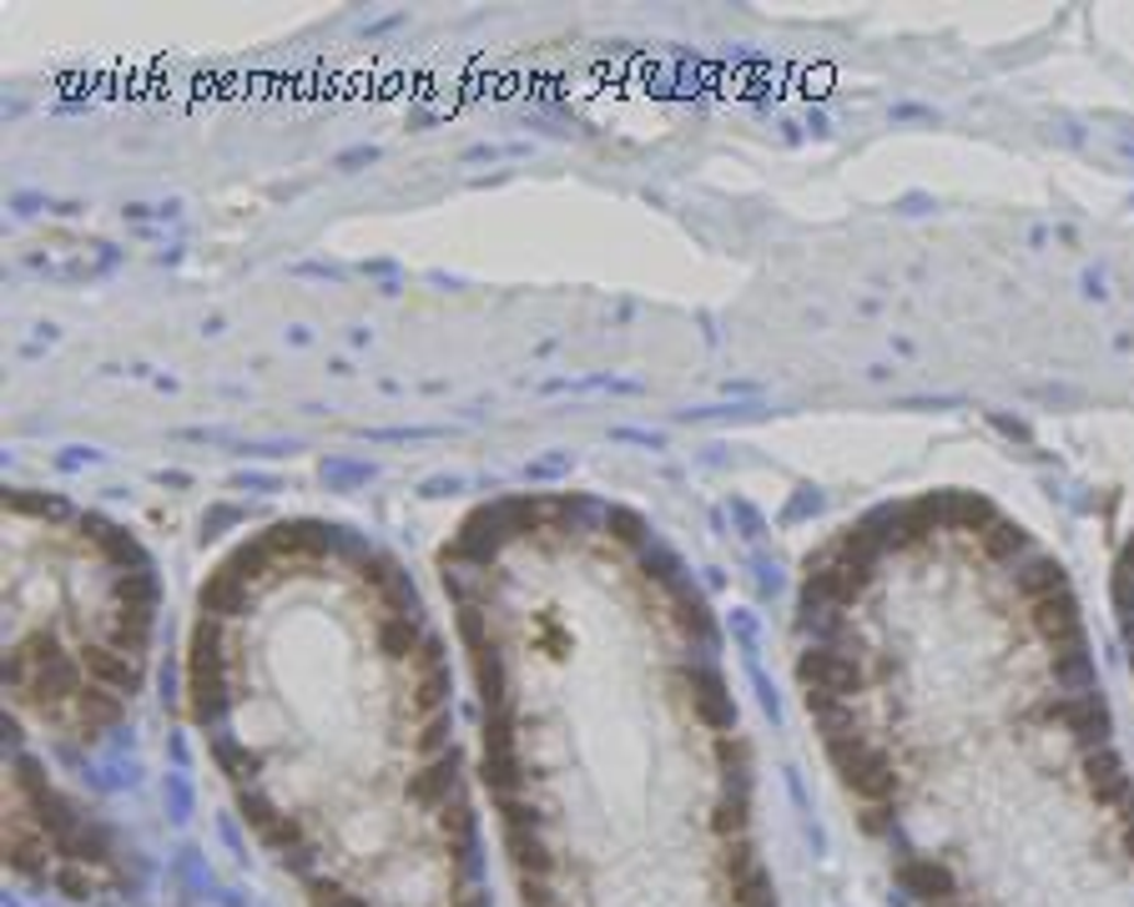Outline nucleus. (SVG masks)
<instances>
[{"mask_svg":"<svg viewBox=\"0 0 1134 907\" xmlns=\"http://www.w3.org/2000/svg\"><path fill=\"white\" fill-rule=\"evenodd\" d=\"M202 615H242L248 610V580L233 570V565H217L197 590Z\"/></svg>","mask_w":1134,"mask_h":907,"instance_id":"6e6552de","label":"nucleus"},{"mask_svg":"<svg viewBox=\"0 0 1134 907\" xmlns=\"http://www.w3.org/2000/svg\"><path fill=\"white\" fill-rule=\"evenodd\" d=\"M454 786H460V757H454V751H444V757H434L429 767L413 771L409 796L419 802V807H450V802H454Z\"/></svg>","mask_w":1134,"mask_h":907,"instance_id":"0eeeda50","label":"nucleus"},{"mask_svg":"<svg viewBox=\"0 0 1134 907\" xmlns=\"http://www.w3.org/2000/svg\"><path fill=\"white\" fill-rule=\"evenodd\" d=\"M188 706L192 722H217L227 711V671H188Z\"/></svg>","mask_w":1134,"mask_h":907,"instance_id":"4468645a","label":"nucleus"},{"mask_svg":"<svg viewBox=\"0 0 1134 907\" xmlns=\"http://www.w3.org/2000/svg\"><path fill=\"white\" fill-rule=\"evenodd\" d=\"M640 570H646L650 580H676V575H681V559H676L671 549L650 545V549H640Z\"/></svg>","mask_w":1134,"mask_h":907,"instance_id":"e433bc0d","label":"nucleus"},{"mask_svg":"<svg viewBox=\"0 0 1134 907\" xmlns=\"http://www.w3.org/2000/svg\"><path fill=\"white\" fill-rule=\"evenodd\" d=\"M76 660H81V671H87V681H91V685H101V691L132 696V691L141 685L137 656H126V650L106 646V640H87V646L76 650Z\"/></svg>","mask_w":1134,"mask_h":907,"instance_id":"39448f33","label":"nucleus"},{"mask_svg":"<svg viewBox=\"0 0 1134 907\" xmlns=\"http://www.w3.org/2000/svg\"><path fill=\"white\" fill-rule=\"evenodd\" d=\"M112 600L116 605H137V610H157V600H162V590H157V570H122L112 585Z\"/></svg>","mask_w":1134,"mask_h":907,"instance_id":"f3484780","label":"nucleus"},{"mask_svg":"<svg viewBox=\"0 0 1134 907\" xmlns=\"http://www.w3.org/2000/svg\"><path fill=\"white\" fill-rule=\"evenodd\" d=\"M460 640L469 656H485V650H495V640H489V625H485V605L479 600H464L460 605Z\"/></svg>","mask_w":1134,"mask_h":907,"instance_id":"b1692460","label":"nucleus"},{"mask_svg":"<svg viewBox=\"0 0 1134 907\" xmlns=\"http://www.w3.org/2000/svg\"><path fill=\"white\" fill-rule=\"evenodd\" d=\"M5 858H11V868H21V872H41L46 868V832H36V827H11V837H5Z\"/></svg>","mask_w":1134,"mask_h":907,"instance_id":"6ab92c4d","label":"nucleus"},{"mask_svg":"<svg viewBox=\"0 0 1134 907\" xmlns=\"http://www.w3.org/2000/svg\"><path fill=\"white\" fill-rule=\"evenodd\" d=\"M444 706H450V666H429V671H419V685H413V711L429 722Z\"/></svg>","mask_w":1134,"mask_h":907,"instance_id":"a211bd4d","label":"nucleus"},{"mask_svg":"<svg viewBox=\"0 0 1134 907\" xmlns=\"http://www.w3.org/2000/svg\"><path fill=\"white\" fill-rule=\"evenodd\" d=\"M76 711H81V722H97V726H112L116 716H122V706H116V691H101V685H81V696H76Z\"/></svg>","mask_w":1134,"mask_h":907,"instance_id":"a878e982","label":"nucleus"},{"mask_svg":"<svg viewBox=\"0 0 1134 907\" xmlns=\"http://www.w3.org/2000/svg\"><path fill=\"white\" fill-rule=\"evenodd\" d=\"M237 514H242V510H237V504H227V510H217L213 520H202V540H217V535L227 530V524L237 520Z\"/></svg>","mask_w":1134,"mask_h":907,"instance_id":"ea45409f","label":"nucleus"},{"mask_svg":"<svg viewBox=\"0 0 1134 907\" xmlns=\"http://www.w3.org/2000/svg\"><path fill=\"white\" fill-rule=\"evenodd\" d=\"M262 540L273 545L277 559H324V555H333V549H343L338 540H349V530L324 524V520H287V524H273Z\"/></svg>","mask_w":1134,"mask_h":907,"instance_id":"7ed1b4c3","label":"nucleus"},{"mask_svg":"<svg viewBox=\"0 0 1134 907\" xmlns=\"http://www.w3.org/2000/svg\"><path fill=\"white\" fill-rule=\"evenodd\" d=\"M1124 847H1130V852H1134V821H1130V832H1124Z\"/></svg>","mask_w":1134,"mask_h":907,"instance_id":"49530a36","label":"nucleus"},{"mask_svg":"<svg viewBox=\"0 0 1134 907\" xmlns=\"http://www.w3.org/2000/svg\"><path fill=\"white\" fill-rule=\"evenodd\" d=\"M188 671H223V631L202 621L188 640Z\"/></svg>","mask_w":1134,"mask_h":907,"instance_id":"aec40b11","label":"nucleus"},{"mask_svg":"<svg viewBox=\"0 0 1134 907\" xmlns=\"http://www.w3.org/2000/svg\"><path fill=\"white\" fill-rule=\"evenodd\" d=\"M499 510H504V530L510 535H530L540 520H545V499H499Z\"/></svg>","mask_w":1134,"mask_h":907,"instance_id":"bb28decb","label":"nucleus"},{"mask_svg":"<svg viewBox=\"0 0 1134 907\" xmlns=\"http://www.w3.org/2000/svg\"><path fill=\"white\" fill-rule=\"evenodd\" d=\"M213 751H217V761H223V771H227V776H233L237 786H248V782H252V771H258V757H248V751H242V746H237V741H217Z\"/></svg>","mask_w":1134,"mask_h":907,"instance_id":"473e14b6","label":"nucleus"},{"mask_svg":"<svg viewBox=\"0 0 1134 907\" xmlns=\"http://www.w3.org/2000/svg\"><path fill=\"white\" fill-rule=\"evenodd\" d=\"M685 685H691V706H696L701 722L716 726V732L736 726V701H732L722 676L706 671V666H691V671H685Z\"/></svg>","mask_w":1134,"mask_h":907,"instance_id":"423d86ee","label":"nucleus"},{"mask_svg":"<svg viewBox=\"0 0 1134 907\" xmlns=\"http://www.w3.org/2000/svg\"><path fill=\"white\" fill-rule=\"evenodd\" d=\"M827 751H832V767L842 771V782H848L862 802H893L898 771H893V761H887L877 746H867L862 736L848 732V736H827Z\"/></svg>","mask_w":1134,"mask_h":907,"instance_id":"f257e3e1","label":"nucleus"},{"mask_svg":"<svg viewBox=\"0 0 1134 907\" xmlns=\"http://www.w3.org/2000/svg\"><path fill=\"white\" fill-rule=\"evenodd\" d=\"M1054 722H1064L1074 736L1085 746H1104V736H1110V711H1104V701L1099 696H1079V701H1054V711H1048Z\"/></svg>","mask_w":1134,"mask_h":907,"instance_id":"1a4fd4ad","label":"nucleus"},{"mask_svg":"<svg viewBox=\"0 0 1134 907\" xmlns=\"http://www.w3.org/2000/svg\"><path fill=\"white\" fill-rule=\"evenodd\" d=\"M797 676H802V685H807V691H823V696H852V691L862 685L858 660L842 656V650H832V646L802 650Z\"/></svg>","mask_w":1134,"mask_h":907,"instance_id":"20e7f679","label":"nucleus"},{"mask_svg":"<svg viewBox=\"0 0 1134 907\" xmlns=\"http://www.w3.org/2000/svg\"><path fill=\"white\" fill-rule=\"evenodd\" d=\"M555 907H560V903H555Z\"/></svg>","mask_w":1134,"mask_h":907,"instance_id":"09e8293b","label":"nucleus"},{"mask_svg":"<svg viewBox=\"0 0 1134 907\" xmlns=\"http://www.w3.org/2000/svg\"><path fill=\"white\" fill-rule=\"evenodd\" d=\"M1023 545H1029V535H1023L1019 524H1009V520L988 524V555H994V559H1019Z\"/></svg>","mask_w":1134,"mask_h":907,"instance_id":"c85d7f7f","label":"nucleus"},{"mask_svg":"<svg viewBox=\"0 0 1134 907\" xmlns=\"http://www.w3.org/2000/svg\"><path fill=\"white\" fill-rule=\"evenodd\" d=\"M565 464H570V460H565V454H545V460H535V464H530V469H524V474H530V479H555V474H560Z\"/></svg>","mask_w":1134,"mask_h":907,"instance_id":"58836bf2","label":"nucleus"},{"mask_svg":"<svg viewBox=\"0 0 1134 907\" xmlns=\"http://www.w3.org/2000/svg\"><path fill=\"white\" fill-rule=\"evenodd\" d=\"M56 883H61L66 897H87V893H91V883H87V877H81L76 868H61V877H56Z\"/></svg>","mask_w":1134,"mask_h":907,"instance_id":"a19ab883","label":"nucleus"},{"mask_svg":"<svg viewBox=\"0 0 1134 907\" xmlns=\"http://www.w3.org/2000/svg\"><path fill=\"white\" fill-rule=\"evenodd\" d=\"M757 580H761V596H772V590H776V570H767L761 559H757Z\"/></svg>","mask_w":1134,"mask_h":907,"instance_id":"c03bdc74","label":"nucleus"},{"mask_svg":"<svg viewBox=\"0 0 1134 907\" xmlns=\"http://www.w3.org/2000/svg\"><path fill=\"white\" fill-rule=\"evenodd\" d=\"M605 530H611L615 540H625V545H646V520H640L636 510H625V504L605 510Z\"/></svg>","mask_w":1134,"mask_h":907,"instance_id":"2f4dec72","label":"nucleus"},{"mask_svg":"<svg viewBox=\"0 0 1134 907\" xmlns=\"http://www.w3.org/2000/svg\"><path fill=\"white\" fill-rule=\"evenodd\" d=\"M419 646H424V625H419L413 610H388L384 621H378V650H384V656L409 660V656H419Z\"/></svg>","mask_w":1134,"mask_h":907,"instance_id":"f8f14e48","label":"nucleus"},{"mask_svg":"<svg viewBox=\"0 0 1134 907\" xmlns=\"http://www.w3.org/2000/svg\"><path fill=\"white\" fill-rule=\"evenodd\" d=\"M273 559H277V555H273V545H268V540H248V545H237L233 555L223 559V565H233V570L252 585V580H262V575H268V565H273Z\"/></svg>","mask_w":1134,"mask_h":907,"instance_id":"5701e85b","label":"nucleus"},{"mask_svg":"<svg viewBox=\"0 0 1134 907\" xmlns=\"http://www.w3.org/2000/svg\"><path fill=\"white\" fill-rule=\"evenodd\" d=\"M928 907H959V903H928Z\"/></svg>","mask_w":1134,"mask_h":907,"instance_id":"de8ad7c7","label":"nucleus"},{"mask_svg":"<svg viewBox=\"0 0 1134 907\" xmlns=\"http://www.w3.org/2000/svg\"><path fill=\"white\" fill-rule=\"evenodd\" d=\"M460 907H489V903H485V897H464Z\"/></svg>","mask_w":1134,"mask_h":907,"instance_id":"a18cd8bd","label":"nucleus"},{"mask_svg":"<svg viewBox=\"0 0 1134 907\" xmlns=\"http://www.w3.org/2000/svg\"><path fill=\"white\" fill-rule=\"evenodd\" d=\"M460 479H454V474H439V479H429L424 485V495H460Z\"/></svg>","mask_w":1134,"mask_h":907,"instance_id":"79ce46f5","label":"nucleus"},{"mask_svg":"<svg viewBox=\"0 0 1134 907\" xmlns=\"http://www.w3.org/2000/svg\"><path fill=\"white\" fill-rule=\"evenodd\" d=\"M1034 621H1039V631H1044L1054 646H1079V605H1074L1069 590L1039 596L1034 600Z\"/></svg>","mask_w":1134,"mask_h":907,"instance_id":"9d476101","label":"nucleus"},{"mask_svg":"<svg viewBox=\"0 0 1134 907\" xmlns=\"http://www.w3.org/2000/svg\"><path fill=\"white\" fill-rule=\"evenodd\" d=\"M510 540V530H504V510L495 504H479V510L469 514V520L460 524L450 535V545L439 549V570H450V565H469V570H485V565H495L499 545Z\"/></svg>","mask_w":1134,"mask_h":907,"instance_id":"f03ea898","label":"nucleus"},{"mask_svg":"<svg viewBox=\"0 0 1134 907\" xmlns=\"http://www.w3.org/2000/svg\"><path fill=\"white\" fill-rule=\"evenodd\" d=\"M943 520H953L959 530H988V524H994L998 514H994V504H988V499H978V495H959L953 504H943Z\"/></svg>","mask_w":1134,"mask_h":907,"instance_id":"393cba45","label":"nucleus"},{"mask_svg":"<svg viewBox=\"0 0 1134 907\" xmlns=\"http://www.w3.org/2000/svg\"><path fill=\"white\" fill-rule=\"evenodd\" d=\"M495 751H514L510 711H485V757H495Z\"/></svg>","mask_w":1134,"mask_h":907,"instance_id":"72a5a7b5","label":"nucleus"},{"mask_svg":"<svg viewBox=\"0 0 1134 907\" xmlns=\"http://www.w3.org/2000/svg\"><path fill=\"white\" fill-rule=\"evenodd\" d=\"M898 883L908 887L922 907H928V903H953V893H959V883H953V872H948L943 862H903Z\"/></svg>","mask_w":1134,"mask_h":907,"instance_id":"9b49d317","label":"nucleus"},{"mask_svg":"<svg viewBox=\"0 0 1134 907\" xmlns=\"http://www.w3.org/2000/svg\"><path fill=\"white\" fill-rule=\"evenodd\" d=\"M363 479H374V469H368V464H349V460L324 464V485H328V489H353V485H363Z\"/></svg>","mask_w":1134,"mask_h":907,"instance_id":"c9c22d12","label":"nucleus"},{"mask_svg":"<svg viewBox=\"0 0 1134 907\" xmlns=\"http://www.w3.org/2000/svg\"><path fill=\"white\" fill-rule=\"evenodd\" d=\"M504 847H510V862L520 868V877H549V847L540 842L535 827H510Z\"/></svg>","mask_w":1134,"mask_h":907,"instance_id":"2eb2a0df","label":"nucleus"},{"mask_svg":"<svg viewBox=\"0 0 1134 907\" xmlns=\"http://www.w3.org/2000/svg\"><path fill=\"white\" fill-rule=\"evenodd\" d=\"M81 460H97V449H66V454H61V469H81Z\"/></svg>","mask_w":1134,"mask_h":907,"instance_id":"37998d69","label":"nucleus"},{"mask_svg":"<svg viewBox=\"0 0 1134 907\" xmlns=\"http://www.w3.org/2000/svg\"><path fill=\"white\" fill-rule=\"evenodd\" d=\"M1085 776H1089V786H1095L1099 802H1124V796H1130V776H1124L1120 757H1114L1110 746H1089V751H1085Z\"/></svg>","mask_w":1134,"mask_h":907,"instance_id":"ddd939ff","label":"nucleus"},{"mask_svg":"<svg viewBox=\"0 0 1134 907\" xmlns=\"http://www.w3.org/2000/svg\"><path fill=\"white\" fill-rule=\"evenodd\" d=\"M479 771H485V786L499 796V802L520 792L524 771H520V757H514V751H495V757H485V767H479Z\"/></svg>","mask_w":1134,"mask_h":907,"instance_id":"4be33fe9","label":"nucleus"},{"mask_svg":"<svg viewBox=\"0 0 1134 907\" xmlns=\"http://www.w3.org/2000/svg\"><path fill=\"white\" fill-rule=\"evenodd\" d=\"M454 726H450V711H439V716H429L424 722V732H419V751H424L429 761L434 757H444V751H454Z\"/></svg>","mask_w":1134,"mask_h":907,"instance_id":"7c9ffc66","label":"nucleus"},{"mask_svg":"<svg viewBox=\"0 0 1134 907\" xmlns=\"http://www.w3.org/2000/svg\"><path fill=\"white\" fill-rule=\"evenodd\" d=\"M308 897H313V907H363L359 897H353L343 883H333V877H313Z\"/></svg>","mask_w":1134,"mask_h":907,"instance_id":"f704fd0d","label":"nucleus"},{"mask_svg":"<svg viewBox=\"0 0 1134 907\" xmlns=\"http://www.w3.org/2000/svg\"><path fill=\"white\" fill-rule=\"evenodd\" d=\"M716 832H722V837H741V832H747V802H741V796H736V802L726 796L722 807H716Z\"/></svg>","mask_w":1134,"mask_h":907,"instance_id":"4c0bfd02","label":"nucleus"},{"mask_svg":"<svg viewBox=\"0 0 1134 907\" xmlns=\"http://www.w3.org/2000/svg\"><path fill=\"white\" fill-rule=\"evenodd\" d=\"M1054 676H1059L1064 685H1095V666H1089V656H1085V640H1079V646H1064V656L1054 660Z\"/></svg>","mask_w":1134,"mask_h":907,"instance_id":"c756f323","label":"nucleus"},{"mask_svg":"<svg viewBox=\"0 0 1134 907\" xmlns=\"http://www.w3.org/2000/svg\"><path fill=\"white\" fill-rule=\"evenodd\" d=\"M732 897H736V907H776L772 877H767L761 868H751L747 877H736V883H732Z\"/></svg>","mask_w":1134,"mask_h":907,"instance_id":"cd10ccee","label":"nucleus"},{"mask_svg":"<svg viewBox=\"0 0 1134 907\" xmlns=\"http://www.w3.org/2000/svg\"><path fill=\"white\" fill-rule=\"evenodd\" d=\"M474 685H479L485 711H504V666H499V650L474 656Z\"/></svg>","mask_w":1134,"mask_h":907,"instance_id":"412c9836","label":"nucleus"},{"mask_svg":"<svg viewBox=\"0 0 1134 907\" xmlns=\"http://www.w3.org/2000/svg\"><path fill=\"white\" fill-rule=\"evenodd\" d=\"M1019 590L1029 600L1039 596H1054V590H1069V575H1064V565L1054 555H1034L1019 565Z\"/></svg>","mask_w":1134,"mask_h":907,"instance_id":"dca6fc26","label":"nucleus"}]
</instances>
